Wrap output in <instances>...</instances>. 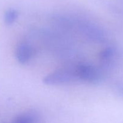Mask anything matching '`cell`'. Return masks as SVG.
Instances as JSON below:
<instances>
[{
	"label": "cell",
	"mask_w": 123,
	"mask_h": 123,
	"mask_svg": "<svg viewBox=\"0 0 123 123\" xmlns=\"http://www.w3.org/2000/svg\"><path fill=\"white\" fill-rule=\"evenodd\" d=\"M114 55V50L111 47H108L103 49L100 54V58L103 62H109L112 60Z\"/></svg>",
	"instance_id": "6"
},
{
	"label": "cell",
	"mask_w": 123,
	"mask_h": 123,
	"mask_svg": "<svg viewBox=\"0 0 123 123\" xmlns=\"http://www.w3.org/2000/svg\"><path fill=\"white\" fill-rule=\"evenodd\" d=\"M12 123H41V118L37 112L30 111L17 116Z\"/></svg>",
	"instance_id": "4"
},
{
	"label": "cell",
	"mask_w": 123,
	"mask_h": 123,
	"mask_svg": "<svg viewBox=\"0 0 123 123\" xmlns=\"http://www.w3.org/2000/svg\"><path fill=\"white\" fill-rule=\"evenodd\" d=\"M74 75L67 70H59L48 74L43 79V82L46 85H55L70 82Z\"/></svg>",
	"instance_id": "2"
},
{
	"label": "cell",
	"mask_w": 123,
	"mask_h": 123,
	"mask_svg": "<svg viewBox=\"0 0 123 123\" xmlns=\"http://www.w3.org/2000/svg\"><path fill=\"white\" fill-rule=\"evenodd\" d=\"M84 32L88 37L96 41H102L104 39L105 35L103 31L92 25H87L84 27Z\"/></svg>",
	"instance_id": "5"
},
{
	"label": "cell",
	"mask_w": 123,
	"mask_h": 123,
	"mask_svg": "<svg viewBox=\"0 0 123 123\" xmlns=\"http://www.w3.org/2000/svg\"><path fill=\"white\" fill-rule=\"evenodd\" d=\"M33 50L30 44L26 43H20L16 49V57L20 64H26L32 56Z\"/></svg>",
	"instance_id": "3"
},
{
	"label": "cell",
	"mask_w": 123,
	"mask_h": 123,
	"mask_svg": "<svg viewBox=\"0 0 123 123\" xmlns=\"http://www.w3.org/2000/svg\"><path fill=\"white\" fill-rule=\"evenodd\" d=\"M76 76L83 81L91 84H96L100 80V74L98 71L88 64H80L76 70Z\"/></svg>",
	"instance_id": "1"
},
{
	"label": "cell",
	"mask_w": 123,
	"mask_h": 123,
	"mask_svg": "<svg viewBox=\"0 0 123 123\" xmlns=\"http://www.w3.org/2000/svg\"><path fill=\"white\" fill-rule=\"evenodd\" d=\"M18 16V13L16 10L9 9L6 12L4 15V20L6 24L8 25H12Z\"/></svg>",
	"instance_id": "7"
}]
</instances>
